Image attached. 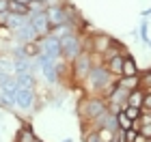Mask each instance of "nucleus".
Returning a JSON list of instances; mask_svg holds the SVG:
<instances>
[{"label": "nucleus", "mask_w": 151, "mask_h": 142, "mask_svg": "<svg viewBox=\"0 0 151 142\" xmlns=\"http://www.w3.org/2000/svg\"><path fill=\"white\" fill-rule=\"evenodd\" d=\"M147 45H149V47H151V41H149V43H147Z\"/></svg>", "instance_id": "obj_33"}, {"label": "nucleus", "mask_w": 151, "mask_h": 142, "mask_svg": "<svg viewBox=\"0 0 151 142\" xmlns=\"http://www.w3.org/2000/svg\"><path fill=\"white\" fill-rule=\"evenodd\" d=\"M50 35H52V37H56V39H65V37H69V35H76V24H63V26H56V28H52Z\"/></svg>", "instance_id": "obj_14"}, {"label": "nucleus", "mask_w": 151, "mask_h": 142, "mask_svg": "<svg viewBox=\"0 0 151 142\" xmlns=\"http://www.w3.org/2000/svg\"><path fill=\"white\" fill-rule=\"evenodd\" d=\"M26 24H30V15H17V13H11L9 11V19H6V26L4 28H9V30H19L22 26H26Z\"/></svg>", "instance_id": "obj_12"}, {"label": "nucleus", "mask_w": 151, "mask_h": 142, "mask_svg": "<svg viewBox=\"0 0 151 142\" xmlns=\"http://www.w3.org/2000/svg\"><path fill=\"white\" fill-rule=\"evenodd\" d=\"M140 41L142 43H149L151 39H149V22L147 19H142L140 22Z\"/></svg>", "instance_id": "obj_24"}, {"label": "nucleus", "mask_w": 151, "mask_h": 142, "mask_svg": "<svg viewBox=\"0 0 151 142\" xmlns=\"http://www.w3.org/2000/svg\"><path fill=\"white\" fill-rule=\"evenodd\" d=\"M119 86H123V88H127V91L140 88V76H136V78H119Z\"/></svg>", "instance_id": "obj_16"}, {"label": "nucleus", "mask_w": 151, "mask_h": 142, "mask_svg": "<svg viewBox=\"0 0 151 142\" xmlns=\"http://www.w3.org/2000/svg\"><path fill=\"white\" fill-rule=\"evenodd\" d=\"M97 133H99V138L104 140V142H114V138H116V131H110V129H97Z\"/></svg>", "instance_id": "obj_23"}, {"label": "nucleus", "mask_w": 151, "mask_h": 142, "mask_svg": "<svg viewBox=\"0 0 151 142\" xmlns=\"http://www.w3.org/2000/svg\"><path fill=\"white\" fill-rule=\"evenodd\" d=\"M15 39H17V43H19V45H24V43H32V41H37L39 35H37V30L32 28L30 24H26V26H22L19 30H15Z\"/></svg>", "instance_id": "obj_11"}, {"label": "nucleus", "mask_w": 151, "mask_h": 142, "mask_svg": "<svg viewBox=\"0 0 151 142\" xmlns=\"http://www.w3.org/2000/svg\"><path fill=\"white\" fill-rule=\"evenodd\" d=\"M80 54H82V39L78 35H69L65 39H60V56L65 60L73 63Z\"/></svg>", "instance_id": "obj_3"}, {"label": "nucleus", "mask_w": 151, "mask_h": 142, "mask_svg": "<svg viewBox=\"0 0 151 142\" xmlns=\"http://www.w3.org/2000/svg\"><path fill=\"white\" fill-rule=\"evenodd\" d=\"M17 142H41V140L28 129V127H24V129L17 133Z\"/></svg>", "instance_id": "obj_21"}, {"label": "nucleus", "mask_w": 151, "mask_h": 142, "mask_svg": "<svg viewBox=\"0 0 151 142\" xmlns=\"http://www.w3.org/2000/svg\"><path fill=\"white\" fill-rule=\"evenodd\" d=\"M93 56L88 52H82L78 58L73 60V76L78 78V80H86L88 78V73H91L93 69Z\"/></svg>", "instance_id": "obj_5"}, {"label": "nucleus", "mask_w": 151, "mask_h": 142, "mask_svg": "<svg viewBox=\"0 0 151 142\" xmlns=\"http://www.w3.org/2000/svg\"><path fill=\"white\" fill-rule=\"evenodd\" d=\"M142 112H151V93H145V99H142Z\"/></svg>", "instance_id": "obj_26"}, {"label": "nucleus", "mask_w": 151, "mask_h": 142, "mask_svg": "<svg viewBox=\"0 0 151 142\" xmlns=\"http://www.w3.org/2000/svg\"><path fill=\"white\" fill-rule=\"evenodd\" d=\"M129 93L127 88H123V86H119V82H116V88L114 93L108 97V106H119V108H125L127 106V99H129Z\"/></svg>", "instance_id": "obj_10"}, {"label": "nucleus", "mask_w": 151, "mask_h": 142, "mask_svg": "<svg viewBox=\"0 0 151 142\" xmlns=\"http://www.w3.org/2000/svg\"><path fill=\"white\" fill-rule=\"evenodd\" d=\"M116 82H119V78H114L112 73L108 71L106 65H93V69L86 78V84L91 86L93 91H101V93H104L108 86L116 84Z\"/></svg>", "instance_id": "obj_2"}, {"label": "nucleus", "mask_w": 151, "mask_h": 142, "mask_svg": "<svg viewBox=\"0 0 151 142\" xmlns=\"http://www.w3.org/2000/svg\"><path fill=\"white\" fill-rule=\"evenodd\" d=\"M22 52H24L28 58H32V56H37V54L41 52V45H39L37 41H32V43H24V45H22Z\"/></svg>", "instance_id": "obj_20"}, {"label": "nucleus", "mask_w": 151, "mask_h": 142, "mask_svg": "<svg viewBox=\"0 0 151 142\" xmlns=\"http://www.w3.org/2000/svg\"><path fill=\"white\" fill-rule=\"evenodd\" d=\"M30 26L37 30L39 37H47L52 32V24L47 19V13H30Z\"/></svg>", "instance_id": "obj_7"}, {"label": "nucleus", "mask_w": 151, "mask_h": 142, "mask_svg": "<svg viewBox=\"0 0 151 142\" xmlns=\"http://www.w3.org/2000/svg\"><path fill=\"white\" fill-rule=\"evenodd\" d=\"M142 99H145V91H142V88H136V91L129 93L127 106H132V108H142Z\"/></svg>", "instance_id": "obj_15"}, {"label": "nucleus", "mask_w": 151, "mask_h": 142, "mask_svg": "<svg viewBox=\"0 0 151 142\" xmlns=\"http://www.w3.org/2000/svg\"><path fill=\"white\" fill-rule=\"evenodd\" d=\"M9 2H11V0H0V13L9 11Z\"/></svg>", "instance_id": "obj_30"}, {"label": "nucleus", "mask_w": 151, "mask_h": 142, "mask_svg": "<svg viewBox=\"0 0 151 142\" xmlns=\"http://www.w3.org/2000/svg\"><path fill=\"white\" fill-rule=\"evenodd\" d=\"M140 133H142V136H147V138H151V123H149V125H142Z\"/></svg>", "instance_id": "obj_28"}, {"label": "nucleus", "mask_w": 151, "mask_h": 142, "mask_svg": "<svg viewBox=\"0 0 151 142\" xmlns=\"http://www.w3.org/2000/svg\"><path fill=\"white\" fill-rule=\"evenodd\" d=\"M136 76H140L138 65H136V60L129 56V54H125V60H123V76L121 78H136Z\"/></svg>", "instance_id": "obj_13"}, {"label": "nucleus", "mask_w": 151, "mask_h": 142, "mask_svg": "<svg viewBox=\"0 0 151 142\" xmlns=\"http://www.w3.org/2000/svg\"><path fill=\"white\" fill-rule=\"evenodd\" d=\"M63 142H71V138H65V140H63Z\"/></svg>", "instance_id": "obj_32"}, {"label": "nucleus", "mask_w": 151, "mask_h": 142, "mask_svg": "<svg viewBox=\"0 0 151 142\" xmlns=\"http://www.w3.org/2000/svg\"><path fill=\"white\" fill-rule=\"evenodd\" d=\"M17 91H19V84L15 76H6L4 80H0V97L6 101L9 108L17 106Z\"/></svg>", "instance_id": "obj_4"}, {"label": "nucleus", "mask_w": 151, "mask_h": 142, "mask_svg": "<svg viewBox=\"0 0 151 142\" xmlns=\"http://www.w3.org/2000/svg\"><path fill=\"white\" fill-rule=\"evenodd\" d=\"M106 110H108V99H104L101 95H97V97L95 95L93 97H84L78 106V114H80L82 121H95Z\"/></svg>", "instance_id": "obj_1"}, {"label": "nucleus", "mask_w": 151, "mask_h": 142, "mask_svg": "<svg viewBox=\"0 0 151 142\" xmlns=\"http://www.w3.org/2000/svg\"><path fill=\"white\" fill-rule=\"evenodd\" d=\"M136 136H138V131H136V129H127L125 131V142H134Z\"/></svg>", "instance_id": "obj_27"}, {"label": "nucleus", "mask_w": 151, "mask_h": 142, "mask_svg": "<svg viewBox=\"0 0 151 142\" xmlns=\"http://www.w3.org/2000/svg\"><path fill=\"white\" fill-rule=\"evenodd\" d=\"M6 19H9V11L0 13V28H2V26H6Z\"/></svg>", "instance_id": "obj_29"}, {"label": "nucleus", "mask_w": 151, "mask_h": 142, "mask_svg": "<svg viewBox=\"0 0 151 142\" xmlns=\"http://www.w3.org/2000/svg\"><path fill=\"white\" fill-rule=\"evenodd\" d=\"M116 121H119V129H121V131L132 129V125H134V121H132V118H127V114H125V112H119V114H116Z\"/></svg>", "instance_id": "obj_19"}, {"label": "nucleus", "mask_w": 151, "mask_h": 142, "mask_svg": "<svg viewBox=\"0 0 151 142\" xmlns=\"http://www.w3.org/2000/svg\"><path fill=\"white\" fill-rule=\"evenodd\" d=\"M39 45H41V52H43L45 56H50L52 60L58 63V58H60V39L47 35V37H43L39 41Z\"/></svg>", "instance_id": "obj_6"}, {"label": "nucleus", "mask_w": 151, "mask_h": 142, "mask_svg": "<svg viewBox=\"0 0 151 142\" xmlns=\"http://www.w3.org/2000/svg\"><path fill=\"white\" fill-rule=\"evenodd\" d=\"M91 45H93V50L95 54H99V56H104L106 52H110L112 47L116 45L112 41V37H108V35H97L95 39H91Z\"/></svg>", "instance_id": "obj_9"}, {"label": "nucleus", "mask_w": 151, "mask_h": 142, "mask_svg": "<svg viewBox=\"0 0 151 142\" xmlns=\"http://www.w3.org/2000/svg\"><path fill=\"white\" fill-rule=\"evenodd\" d=\"M35 106V88H28V86H19L17 91V108L24 112L32 110Z\"/></svg>", "instance_id": "obj_8"}, {"label": "nucleus", "mask_w": 151, "mask_h": 142, "mask_svg": "<svg viewBox=\"0 0 151 142\" xmlns=\"http://www.w3.org/2000/svg\"><path fill=\"white\" fill-rule=\"evenodd\" d=\"M9 11L17 13V15H30L28 4H22V2H17V0H11V2H9Z\"/></svg>", "instance_id": "obj_18"}, {"label": "nucleus", "mask_w": 151, "mask_h": 142, "mask_svg": "<svg viewBox=\"0 0 151 142\" xmlns=\"http://www.w3.org/2000/svg\"><path fill=\"white\" fill-rule=\"evenodd\" d=\"M151 138H147V136H142V133H138V136L134 138V142H149Z\"/></svg>", "instance_id": "obj_31"}, {"label": "nucleus", "mask_w": 151, "mask_h": 142, "mask_svg": "<svg viewBox=\"0 0 151 142\" xmlns=\"http://www.w3.org/2000/svg\"><path fill=\"white\" fill-rule=\"evenodd\" d=\"M127 114V118H132V121H138L142 116V108H132V106H125V110H123Z\"/></svg>", "instance_id": "obj_22"}, {"label": "nucleus", "mask_w": 151, "mask_h": 142, "mask_svg": "<svg viewBox=\"0 0 151 142\" xmlns=\"http://www.w3.org/2000/svg\"><path fill=\"white\" fill-rule=\"evenodd\" d=\"M84 142H104V140L99 138L97 131H91V133H84Z\"/></svg>", "instance_id": "obj_25"}, {"label": "nucleus", "mask_w": 151, "mask_h": 142, "mask_svg": "<svg viewBox=\"0 0 151 142\" xmlns=\"http://www.w3.org/2000/svg\"><path fill=\"white\" fill-rule=\"evenodd\" d=\"M15 80L19 86H28V88H35V73H15Z\"/></svg>", "instance_id": "obj_17"}]
</instances>
